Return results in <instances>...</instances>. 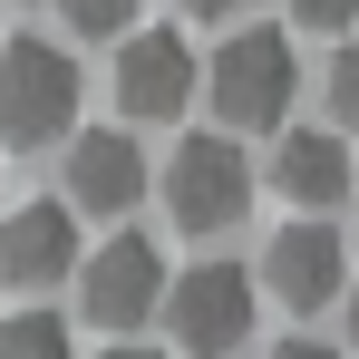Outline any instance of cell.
Masks as SVG:
<instances>
[{"label":"cell","instance_id":"14","mask_svg":"<svg viewBox=\"0 0 359 359\" xmlns=\"http://www.w3.org/2000/svg\"><path fill=\"white\" fill-rule=\"evenodd\" d=\"M292 20H301V29H320V39H340V29L359 20V0H292Z\"/></svg>","mask_w":359,"mask_h":359},{"label":"cell","instance_id":"8","mask_svg":"<svg viewBox=\"0 0 359 359\" xmlns=\"http://www.w3.org/2000/svg\"><path fill=\"white\" fill-rule=\"evenodd\" d=\"M146 194V146L126 126H78L68 136V214H126Z\"/></svg>","mask_w":359,"mask_h":359},{"label":"cell","instance_id":"16","mask_svg":"<svg viewBox=\"0 0 359 359\" xmlns=\"http://www.w3.org/2000/svg\"><path fill=\"white\" fill-rule=\"evenodd\" d=\"M340 301H350V311H340V330H350V359H359V282H350Z\"/></svg>","mask_w":359,"mask_h":359},{"label":"cell","instance_id":"9","mask_svg":"<svg viewBox=\"0 0 359 359\" xmlns=\"http://www.w3.org/2000/svg\"><path fill=\"white\" fill-rule=\"evenodd\" d=\"M78 272V214L68 204H20L0 224V282L10 292H49Z\"/></svg>","mask_w":359,"mask_h":359},{"label":"cell","instance_id":"4","mask_svg":"<svg viewBox=\"0 0 359 359\" xmlns=\"http://www.w3.org/2000/svg\"><path fill=\"white\" fill-rule=\"evenodd\" d=\"M165 282H175V272H165V252L146 233H107L97 252H78V311H88L97 330H117V340L165 311Z\"/></svg>","mask_w":359,"mask_h":359},{"label":"cell","instance_id":"12","mask_svg":"<svg viewBox=\"0 0 359 359\" xmlns=\"http://www.w3.org/2000/svg\"><path fill=\"white\" fill-rule=\"evenodd\" d=\"M59 20L78 39H126L136 29V0H59Z\"/></svg>","mask_w":359,"mask_h":359},{"label":"cell","instance_id":"5","mask_svg":"<svg viewBox=\"0 0 359 359\" xmlns=\"http://www.w3.org/2000/svg\"><path fill=\"white\" fill-rule=\"evenodd\" d=\"M165 330H175V350L194 359H233L252 340V272L243 262H194L184 282H165V311H156Z\"/></svg>","mask_w":359,"mask_h":359},{"label":"cell","instance_id":"2","mask_svg":"<svg viewBox=\"0 0 359 359\" xmlns=\"http://www.w3.org/2000/svg\"><path fill=\"white\" fill-rule=\"evenodd\" d=\"M78 136V59L49 39L0 49V146H59Z\"/></svg>","mask_w":359,"mask_h":359},{"label":"cell","instance_id":"1","mask_svg":"<svg viewBox=\"0 0 359 359\" xmlns=\"http://www.w3.org/2000/svg\"><path fill=\"white\" fill-rule=\"evenodd\" d=\"M292 88H301V59L282 29H233L214 59H204V97H214V117L224 136H262V126L292 117Z\"/></svg>","mask_w":359,"mask_h":359},{"label":"cell","instance_id":"17","mask_svg":"<svg viewBox=\"0 0 359 359\" xmlns=\"http://www.w3.org/2000/svg\"><path fill=\"white\" fill-rule=\"evenodd\" d=\"M184 10H194V20H233L243 0H184Z\"/></svg>","mask_w":359,"mask_h":359},{"label":"cell","instance_id":"3","mask_svg":"<svg viewBox=\"0 0 359 359\" xmlns=\"http://www.w3.org/2000/svg\"><path fill=\"white\" fill-rule=\"evenodd\" d=\"M165 214L175 233H233L252 214V156L233 136H184L165 156Z\"/></svg>","mask_w":359,"mask_h":359},{"label":"cell","instance_id":"6","mask_svg":"<svg viewBox=\"0 0 359 359\" xmlns=\"http://www.w3.org/2000/svg\"><path fill=\"white\" fill-rule=\"evenodd\" d=\"M194 88H204V59L184 49V29H126L117 39V107L136 126L146 117H184Z\"/></svg>","mask_w":359,"mask_h":359},{"label":"cell","instance_id":"7","mask_svg":"<svg viewBox=\"0 0 359 359\" xmlns=\"http://www.w3.org/2000/svg\"><path fill=\"white\" fill-rule=\"evenodd\" d=\"M262 292L282 301V311H330V301L350 292V252L330 224H282L272 252H262Z\"/></svg>","mask_w":359,"mask_h":359},{"label":"cell","instance_id":"13","mask_svg":"<svg viewBox=\"0 0 359 359\" xmlns=\"http://www.w3.org/2000/svg\"><path fill=\"white\" fill-rule=\"evenodd\" d=\"M330 126L359 136V39H340V59H330Z\"/></svg>","mask_w":359,"mask_h":359},{"label":"cell","instance_id":"15","mask_svg":"<svg viewBox=\"0 0 359 359\" xmlns=\"http://www.w3.org/2000/svg\"><path fill=\"white\" fill-rule=\"evenodd\" d=\"M272 359H340V350H320V340H282Z\"/></svg>","mask_w":359,"mask_h":359},{"label":"cell","instance_id":"10","mask_svg":"<svg viewBox=\"0 0 359 359\" xmlns=\"http://www.w3.org/2000/svg\"><path fill=\"white\" fill-rule=\"evenodd\" d=\"M272 184H282L292 204H311V214H320V204H340V194H350V156H340V126H330V136H320V126H292V136L272 146Z\"/></svg>","mask_w":359,"mask_h":359},{"label":"cell","instance_id":"18","mask_svg":"<svg viewBox=\"0 0 359 359\" xmlns=\"http://www.w3.org/2000/svg\"><path fill=\"white\" fill-rule=\"evenodd\" d=\"M107 359H156V350H136V340H117V350H107Z\"/></svg>","mask_w":359,"mask_h":359},{"label":"cell","instance_id":"11","mask_svg":"<svg viewBox=\"0 0 359 359\" xmlns=\"http://www.w3.org/2000/svg\"><path fill=\"white\" fill-rule=\"evenodd\" d=\"M0 359H78V340H68L59 311H10L0 320Z\"/></svg>","mask_w":359,"mask_h":359}]
</instances>
